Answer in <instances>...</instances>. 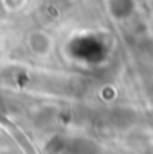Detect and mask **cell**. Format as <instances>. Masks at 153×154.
Segmentation results:
<instances>
[{"mask_svg":"<svg viewBox=\"0 0 153 154\" xmlns=\"http://www.w3.org/2000/svg\"><path fill=\"white\" fill-rule=\"evenodd\" d=\"M0 4L5 13H18L29 4V0H0Z\"/></svg>","mask_w":153,"mask_h":154,"instance_id":"1","label":"cell"}]
</instances>
